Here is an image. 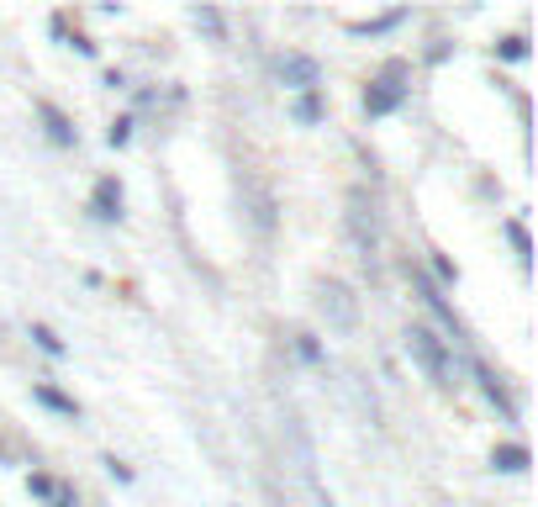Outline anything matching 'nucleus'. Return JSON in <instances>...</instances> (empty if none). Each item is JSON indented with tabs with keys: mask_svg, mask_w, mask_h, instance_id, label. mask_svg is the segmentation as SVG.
Masks as SVG:
<instances>
[{
	"mask_svg": "<svg viewBox=\"0 0 538 507\" xmlns=\"http://www.w3.org/2000/svg\"><path fill=\"white\" fill-rule=\"evenodd\" d=\"M27 486H32V492H37V497H48V502H53V497H59V486H53V481H48V476H32Z\"/></svg>",
	"mask_w": 538,
	"mask_h": 507,
	"instance_id": "f8f14e48",
	"label": "nucleus"
},
{
	"mask_svg": "<svg viewBox=\"0 0 538 507\" xmlns=\"http://www.w3.org/2000/svg\"><path fill=\"white\" fill-rule=\"evenodd\" d=\"M349 239H354L359 259L364 265H375V249H380V228H375V207L364 201V190L349 196Z\"/></svg>",
	"mask_w": 538,
	"mask_h": 507,
	"instance_id": "f03ea898",
	"label": "nucleus"
},
{
	"mask_svg": "<svg viewBox=\"0 0 538 507\" xmlns=\"http://www.w3.org/2000/svg\"><path fill=\"white\" fill-rule=\"evenodd\" d=\"M317 307H322V317H328L338 333H354L359 328V301H354V291H349L343 280H322Z\"/></svg>",
	"mask_w": 538,
	"mask_h": 507,
	"instance_id": "7ed1b4c3",
	"label": "nucleus"
},
{
	"mask_svg": "<svg viewBox=\"0 0 538 507\" xmlns=\"http://www.w3.org/2000/svg\"><path fill=\"white\" fill-rule=\"evenodd\" d=\"M32 338H37V344H43L48 355H63V344H59V338H53V333H48V328H32Z\"/></svg>",
	"mask_w": 538,
	"mask_h": 507,
	"instance_id": "ddd939ff",
	"label": "nucleus"
},
{
	"mask_svg": "<svg viewBox=\"0 0 538 507\" xmlns=\"http://www.w3.org/2000/svg\"><path fill=\"white\" fill-rule=\"evenodd\" d=\"M401 95H407V90L396 85V74H386V80H375V85L364 90V112H370V117H386V112L401 106Z\"/></svg>",
	"mask_w": 538,
	"mask_h": 507,
	"instance_id": "39448f33",
	"label": "nucleus"
},
{
	"mask_svg": "<svg viewBox=\"0 0 538 507\" xmlns=\"http://www.w3.org/2000/svg\"><path fill=\"white\" fill-rule=\"evenodd\" d=\"M95 211H101V217H117V211H121L117 180H101V185H95Z\"/></svg>",
	"mask_w": 538,
	"mask_h": 507,
	"instance_id": "0eeeda50",
	"label": "nucleus"
},
{
	"mask_svg": "<svg viewBox=\"0 0 538 507\" xmlns=\"http://www.w3.org/2000/svg\"><path fill=\"white\" fill-rule=\"evenodd\" d=\"M190 22H196V27H207L211 37H222V11H211V5H196V11H190Z\"/></svg>",
	"mask_w": 538,
	"mask_h": 507,
	"instance_id": "6e6552de",
	"label": "nucleus"
},
{
	"mask_svg": "<svg viewBox=\"0 0 538 507\" xmlns=\"http://www.w3.org/2000/svg\"><path fill=\"white\" fill-rule=\"evenodd\" d=\"M296 117L301 122H317L322 112H317V101H312V95H301V101H296Z\"/></svg>",
	"mask_w": 538,
	"mask_h": 507,
	"instance_id": "4468645a",
	"label": "nucleus"
},
{
	"mask_svg": "<svg viewBox=\"0 0 538 507\" xmlns=\"http://www.w3.org/2000/svg\"><path fill=\"white\" fill-rule=\"evenodd\" d=\"M280 80L291 90H312L322 80V69H317V59H306V54H285V59H280Z\"/></svg>",
	"mask_w": 538,
	"mask_h": 507,
	"instance_id": "20e7f679",
	"label": "nucleus"
},
{
	"mask_svg": "<svg viewBox=\"0 0 538 507\" xmlns=\"http://www.w3.org/2000/svg\"><path fill=\"white\" fill-rule=\"evenodd\" d=\"M491 465H496V471H523V465H528V449L523 444H502V449H491Z\"/></svg>",
	"mask_w": 538,
	"mask_h": 507,
	"instance_id": "423d86ee",
	"label": "nucleus"
},
{
	"mask_svg": "<svg viewBox=\"0 0 538 507\" xmlns=\"http://www.w3.org/2000/svg\"><path fill=\"white\" fill-rule=\"evenodd\" d=\"M43 117H48V127H53V138H59V143H74V132H69V122H63L59 112H53V106H43Z\"/></svg>",
	"mask_w": 538,
	"mask_h": 507,
	"instance_id": "9d476101",
	"label": "nucleus"
},
{
	"mask_svg": "<svg viewBox=\"0 0 538 507\" xmlns=\"http://www.w3.org/2000/svg\"><path fill=\"white\" fill-rule=\"evenodd\" d=\"M37 402H43V407H53V413H63V418H74V402H69V396H59V391L37 386Z\"/></svg>",
	"mask_w": 538,
	"mask_h": 507,
	"instance_id": "1a4fd4ad",
	"label": "nucleus"
},
{
	"mask_svg": "<svg viewBox=\"0 0 538 507\" xmlns=\"http://www.w3.org/2000/svg\"><path fill=\"white\" fill-rule=\"evenodd\" d=\"M407 355H412V365H418L433 386H459L454 344H448V338H438L428 323H412V328H407Z\"/></svg>",
	"mask_w": 538,
	"mask_h": 507,
	"instance_id": "f257e3e1",
	"label": "nucleus"
},
{
	"mask_svg": "<svg viewBox=\"0 0 538 507\" xmlns=\"http://www.w3.org/2000/svg\"><path fill=\"white\" fill-rule=\"evenodd\" d=\"M502 59H528V43H523V37H507V43H502Z\"/></svg>",
	"mask_w": 538,
	"mask_h": 507,
	"instance_id": "9b49d317",
	"label": "nucleus"
}]
</instances>
